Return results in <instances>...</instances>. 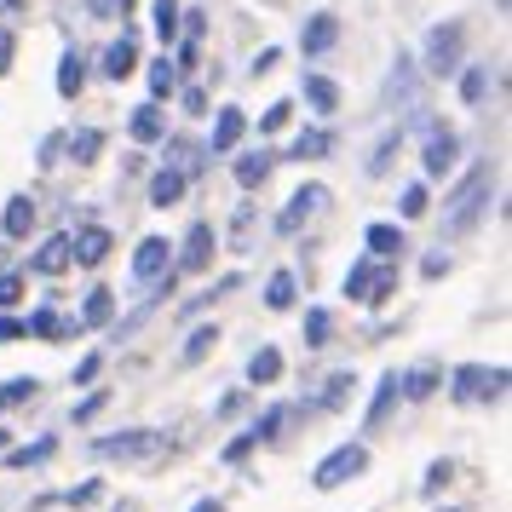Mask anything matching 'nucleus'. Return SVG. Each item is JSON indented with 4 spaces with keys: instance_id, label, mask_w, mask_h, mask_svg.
I'll return each instance as SVG.
<instances>
[{
    "instance_id": "obj_1",
    "label": "nucleus",
    "mask_w": 512,
    "mask_h": 512,
    "mask_svg": "<svg viewBox=\"0 0 512 512\" xmlns=\"http://www.w3.org/2000/svg\"><path fill=\"white\" fill-rule=\"evenodd\" d=\"M484 196H489V167H472L461 179V190L449 196V213H443V225H449V236L472 231V219L484 213Z\"/></svg>"
},
{
    "instance_id": "obj_2",
    "label": "nucleus",
    "mask_w": 512,
    "mask_h": 512,
    "mask_svg": "<svg viewBox=\"0 0 512 512\" xmlns=\"http://www.w3.org/2000/svg\"><path fill=\"white\" fill-rule=\"evenodd\" d=\"M363 466H369V455H363L357 443H346V449H334V455H328V461L311 472V484H317V489H340L346 478H357Z\"/></svg>"
},
{
    "instance_id": "obj_3",
    "label": "nucleus",
    "mask_w": 512,
    "mask_h": 512,
    "mask_svg": "<svg viewBox=\"0 0 512 512\" xmlns=\"http://www.w3.org/2000/svg\"><path fill=\"white\" fill-rule=\"evenodd\" d=\"M461 47H466V29L461 24L432 29V41H426V64H432L438 75H455V70H461Z\"/></svg>"
},
{
    "instance_id": "obj_4",
    "label": "nucleus",
    "mask_w": 512,
    "mask_h": 512,
    "mask_svg": "<svg viewBox=\"0 0 512 512\" xmlns=\"http://www.w3.org/2000/svg\"><path fill=\"white\" fill-rule=\"evenodd\" d=\"M392 288H397V271H386V265H380V271H374V265H357L346 277V294H357V300H369V305H380Z\"/></svg>"
},
{
    "instance_id": "obj_5",
    "label": "nucleus",
    "mask_w": 512,
    "mask_h": 512,
    "mask_svg": "<svg viewBox=\"0 0 512 512\" xmlns=\"http://www.w3.org/2000/svg\"><path fill=\"white\" fill-rule=\"evenodd\" d=\"M501 386H507V369H478V363H472V369L455 374V397H466V403H478V397H495Z\"/></svg>"
},
{
    "instance_id": "obj_6",
    "label": "nucleus",
    "mask_w": 512,
    "mask_h": 512,
    "mask_svg": "<svg viewBox=\"0 0 512 512\" xmlns=\"http://www.w3.org/2000/svg\"><path fill=\"white\" fill-rule=\"evenodd\" d=\"M162 271H167V242H162V236H144L139 254H133V277H139V282H156Z\"/></svg>"
},
{
    "instance_id": "obj_7",
    "label": "nucleus",
    "mask_w": 512,
    "mask_h": 512,
    "mask_svg": "<svg viewBox=\"0 0 512 512\" xmlns=\"http://www.w3.org/2000/svg\"><path fill=\"white\" fill-rule=\"evenodd\" d=\"M323 202H328V190H323V185L300 190V196H294V202H288V213H282L277 225H282V231H300V219H311V213L323 208Z\"/></svg>"
},
{
    "instance_id": "obj_8",
    "label": "nucleus",
    "mask_w": 512,
    "mask_h": 512,
    "mask_svg": "<svg viewBox=\"0 0 512 512\" xmlns=\"http://www.w3.org/2000/svg\"><path fill=\"white\" fill-rule=\"evenodd\" d=\"M208 254H213V231H208V225H196V231L185 236V254H179V271H202V265H208Z\"/></svg>"
},
{
    "instance_id": "obj_9",
    "label": "nucleus",
    "mask_w": 512,
    "mask_h": 512,
    "mask_svg": "<svg viewBox=\"0 0 512 512\" xmlns=\"http://www.w3.org/2000/svg\"><path fill=\"white\" fill-rule=\"evenodd\" d=\"M455 162V133H426V173H443V167Z\"/></svg>"
},
{
    "instance_id": "obj_10",
    "label": "nucleus",
    "mask_w": 512,
    "mask_h": 512,
    "mask_svg": "<svg viewBox=\"0 0 512 512\" xmlns=\"http://www.w3.org/2000/svg\"><path fill=\"white\" fill-rule=\"evenodd\" d=\"M334 35H340V24H334L328 12H317V18L305 24V52H328L334 47Z\"/></svg>"
},
{
    "instance_id": "obj_11",
    "label": "nucleus",
    "mask_w": 512,
    "mask_h": 512,
    "mask_svg": "<svg viewBox=\"0 0 512 512\" xmlns=\"http://www.w3.org/2000/svg\"><path fill=\"white\" fill-rule=\"evenodd\" d=\"M104 254H110V231H87L70 248V259H81V265H104Z\"/></svg>"
},
{
    "instance_id": "obj_12",
    "label": "nucleus",
    "mask_w": 512,
    "mask_h": 512,
    "mask_svg": "<svg viewBox=\"0 0 512 512\" xmlns=\"http://www.w3.org/2000/svg\"><path fill=\"white\" fill-rule=\"evenodd\" d=\"M64 265H70V242H64V236H52L47 248L35 254V271H47V277H58Z\"/></svg>"
},
{
    "instance_id": "obj_13",
    "label": "nucleus",
    "mask_w": 512,
    "mask_h": 512,
    "mask_svg": "<svg viewBox=\"0 0 512 512\" xmlns=\"http://www.w3.org/2000/svg\"><path fill=\"white\" fill-rule=\"evenodd\" d=\"M369 248H374V259H392L403 248V231L397 225H369Z\"/></svg>"
},
{
    "instance_id": "obj_14",
    "label": "nucleus",
    "mask_w": 512,
    "mask_h": 512,
    "mask_svg": "<svg viewBox=\"0 0 512 512\" xmlns=\"http://www.w3.org/2000/svg\"><path fill=\"white\" fill-rule=\"evenodd\" d=\"M179 196H185V179H179V173H156V179H150V202H156V208L179 202Z\"/></svg>"
},
{
    "instance_id": "obj_15",
    "label": "nucleus",
    "mask_w": 512,
    "mask_h": 512,
    "mask_svg": "<svg viewBox=\"0 0 512 512\" xmlns=\"http://www.w3.org/2000/svg\"><path fill=\"white\" fill-rule=\"evenodd\" d=\"M242 139V110H219V127H213V150H231Z\"/></svg>"
},
{
    "instance_id": "obj_16",
    "label": "nucleus",
    "mask_w": 512,
    "mask_h": 512,
    "mask_svg": "<svg viewBox=\"0 0 512 512\" xmlns=\"http://www.w3.org/2000/svg\"><path fill=\"white\" fill-rule=\"evenodd\" d=\"M104 75H133V41H116V47L104 52Z\"/></svg>"
},
{
    "instance_id": "obj_17",
    "label": "nucleus",
    "mask_w": 512,
    "mask_h": 512,
    "mask_svg": "<svg viewBox=\"0 0 512 512\" xmlns=\"http://www.w3.org/2000/svg\"><path fill=\"white\" fill-rule=\"evenodd\" d=\"M133 139H162V110H156V104H144L139 116H133Z\"/></svg>"
},
{
    "instance_id": "obj_18",
    "label": "nucleus",
    "mask_w": 512,
    "mask_h": 512,
    "mask_svg": "<svg viewBox=\"0 0 512 512\" xmlns=\"http://www.w3.org/2000/svg\"><path fill=\"white\" fill-rule=\"evenodd\" d=\"M0 225H6V236H24L29 225H35V208H29V202H6V219H0Z\"/></svg>"
},
{
    "instance_id": "obj_19",
    "label": "nucleus",
    "mask_w": 512,
    "mask_h": 512,
    "mask_svg": "<svg viewBox=\"0 0 512 512\" xmlns=\"http://www.w3.org/2000/svg\"><path fill=\"white\" fill-rule=\"evenodd\" d=\"M265 300H271V311H288V305H294V277H288V271H277V277H271V288H265Z\"/></svg>"
},
{
    "instance_id": "obj_20",
    "label": "nucleus",
    "mask_w": 512,
    "mask_h": 512,
    "mask_svg": "<svg viewBox=\"0 0 512 512\" xmlns=\"http://www.w3.org/2000/svg\"><path fill=\"white\" fill-rule=\"evenodd\" d=\"M305 98H311L317 110H334V104H340V93H334V81H323V75H311V81H305Z\"/></svg>"
},
{
    "instance_id": "obj_21",
    "label": "nucleus",
    "mask_w": 512,
    "mask_h": 512,
    "mask_svg": "<svg viewBox=\"0 0 512 512\" xmlns=\"http://www.w3.org/2000/svg\"><path fill=\"white\" fill-rule=\"evenodd\" d=\"M265 173H271V156H242L236 162V179L242 185H265Z\"/></svg>"
},
{
    "instance_id": "obj_22",
    "label": "nucleus",
    "mask_w": 512,
    "mask_h": 512,
    "mask_svg": "<svg viewBox=\"0 0 512 512\" xmlns=\"http://www.w3.org/2000/svg\"><path fill=\"white\" fill-rule=\"evenodd\" d=\"M248 374H254V386H259V380H277V374H282V357H277V351H254Z\"/></svg>"
},
{
    "instance_id": "obj_23",
    "label": "nucleus",
    "mask_w": 512,
    "mask_h": 512,
    "mask_svg": "<svg viewBox=\"0 0 512 512\" xmlns=\"http://www.w3.org/2000/svg\"><path fill=\"white\" fill-rule=\"evenodd\" d=\"M156 29H162V41H173V29H179V0H156Z\"/></svg>"
},
{
    "instance_id": "obj_24",
    "label": "nucleus",
    "mask_w": 512,
    "mask_h": 512,
    "mask_svg": "<svg viewBox=\"0 0 512 512\" xmlns=\"http://www.w3.org/2000/svg\"><path fill=\"white\" fill-rule=\"evenodd\" d=\"M323 150H328V133H300V144H294V156H300V162L323 156Z\"/></svg>"
},
{
    "instance_id": "obj_25",
    "label": "nucleus",
    "mask_w": 512,
    "mask_h": 512,
    "mask_svg": "<svg viewBox=\"0 0 512 512\" xmlns=\"http://www.w3.org/2000/svg\"><path fill=\"white\" fill-rule=\"evenodd\" d=\"M58 93H81V58H64V70H58Z\"/></svg>"
},
{
    "instance_id": "obj_26",
    "label": "nucleus",
    "mask_w": 512,
    "mask_h": 512,
    "mask_svg": "<svg viewBox=\"0 0 512 512\" xmlns=\"http://www.w3.org/2000/svg\"><path fill=\"white\" fill-rule=\"evenodd\" d=\"M110 311H116V300H110V294L98 288L93 300H87V323H110Z\"/></svg>"
},
{
    "instance_id": "obj_27",
    "label": "nucleus",
    "mask_w": 512,
    "mask_h": 512,
    "mask_svg": "<svg viewBox=\"0 0 512 512\" xmlns=\"http://www.w3.org/2000/svg\"><path fill=\"white\" fill-rule=\"evenodd\" d=\"M432 386H438V374H432V369H415L409 380H403V392H409V397H426Z\"/></svg>"
},
{
    "instance_id": "obj_28",
    "label": "nucleus",
    "mask_w": 512,
    "mask_h": 512,
    "mask_svg": "<svg viewBox=\"0 0 512 512\" xmlns=\"http://www.w3.org/2000/svg\"><path fill=\"white\" fill-rule=\"evenodd\" d=\"M213 340H219L213 328H196V334H190V346H185V357H190V363H196V357H202V351H208Z\"/></svg>"
},
{
    "instance_id": "obj_29",
    "label": "nucleus",
    "mask_w": 512,
    "mask_h": 512,
    "mask_svg": "<svg viewBox=\"0 0 512 512\" xmlns=\"http://www.w3.org/2000/svg\"><path fill=\"white\" fill-rule=\"evenodd\" d=\"M403 213H409V219H420V213H426V190H420V185L403 190Z\"/></svg>"
},
{
    "instance_id": "obj_30",
    "label": "nucleus",
    "mask_w": 512,
    "mask_h": 512,
    "mask_svg": "<svg viewBox=\"0 0 512 512\" xmlns=\"http://www.w3.org/2000/svg\"><path fill=\"white\" fill-rule=\"evenodd\" d=\"M305 334H311V346H323V334H328V311H311V317H305Z\"/></svg>"
},
{
    "instance_id": "obj_31",
    "label": "nucleus",
    "mask_w": 512,
    "mask_h": 512,
    "mask_svg": "<svg viewBox=\"0 0 512 512\" xmlns=\"http://www.w3.org/2000/svg\"><path fill=\"white\" fill-rule=\"evenodd\" d=\"M150 93H173V64H156L150 70Z\"/></svg>"
},
{
    "instance_id": "obj_32",
    "label": "nucleus",
    "mask_w": 512,
    "mask_h": 512,
    "mask_svg": "<svg viewBox=\"0 0 512 512\" xmlns=\"http://www.w3.org/2000/svg\"><path fill=\"white\" fill-rule=\"evenodd\" d=\"M98 156V133H81V139H75V162H93Z\"/></svg>"
},
{
    "instance_id": "obj_33",
    "label": "nucleus",
    "mask_w": 512,
    "mask_h": 512,
    "mask_svg": "<svg viewBox=\"0 0 512 512\" xmlns=\"http://www.w3.org/2000/svg\"><path fill=\"white\" fill-rule=\"evenodd\" d=\"M29 392H35V380H12V386H6V392H0V403H24Z\"/></svg>"
},
{
    "instance_id": "obj_34",
    "label": "nucleus",
    "mask_w": 512,
    "mask_h": 512,
    "mask_svg": "<svg viewBox=\"0 0 512 512\" xmlns=\"http://www.w3.org/2000/svg\"><path fill=\"white\" fill-rule=\"evenodd\" d=\"M484 87H489V81H484V70H472V75H466V81H461V93L472 98V104H478V98H484Z\"/></svg>"
},
{
    "instance_id": "obj_35",
    "label": "nucleus",
    "mask_w": 512,
    "mask_h": 512,
    "mask_svg": "<svg viewBox=\"0 0 512 512\" xmlns=\"http://www.w3.org/2000/svg\"><path fill=\"white\" fill-rule=\"evenodd\" d=\"M12 340H24V323H12V317H0V346H12Z\"/></svg>"
},
{
    "instance_id": "obj_36",
    "label": "nucleus",
    "mask_w": 512,
    "mask_h": 512,
    "mask_svg": "<svg viewBox=\"0 0 512 512\" xmlns=\"http://www.w3.org/2000/svg\"><path fill=\"white\" fill-rule=\"evenodd\" d=\"M18 294H24V282H18V277H0V305H12Z\"/></svg>"
},
{
    "instance_id": "obj_37",
    "label": "nucleus",
    "mask_w": 512,
    "mask_h": 512,
    "mask_svg": "<svg viewBox=\"0 0 512 512\" xmlns=\"http://www.w3.org/2000/svg\"><path fill=\"white\" fill-rule=\"evenodd\" d=\"M248 449H254V432H242V438H236L231 449H225V461H242V455H248Z\"/></svg>"
},
{
    "instance_id": "obj_38",
    "label": "nucleus",
    "mask_w": 512,
    "mask_h": 512,
    "mask_svg": "<svg viewBox=\"0 0 512 512\" xmlns=\"http://www.w3.org/2000/svg\"><path fill=\"white\" fill-rule=\"evenodd\" d=\"M282 121H288V104H271V110H265V133H277Z\"/></svg>"
},
{
    "instance_id": "obj_39",
    "label": "nucleus",
    "mask_w": 512,
    "mask_h": 512,
    "mask_svg": "<svg viewBox=\"0 0 512 512\" xmlns=\"http://www.w3.org/2000/svg\"><path fill=\"white\" fill-rule=\"evenodd\" d=\"M29 328H35V334H58V317H52V311H41V317H35Z\"/></svg>"
},
{
    "instance_id": "obj_40",
    "label": "nucleus",
    "mask_w": 512,
    "mask_h": 512,
    "mask_svg": "<svg viewBox=\"0 0 512 512\" xmlns=\"http://www.w3.org/2000/svg\"><path fill=\"white\" fill-rule=\"evenodd\" d=\"M12 64V35H0V70Z\"/></svg>"
},
{
    "instance_id": "obj_41",
    "label": "nucleus",
    "mask_w": 512,
    "mask_h": 512,
    "mask_svg": "<svg viewBox=\"0 0 512 512\" xmlns=\"http://www.w3.org/2000/svg\"><path fill=\"white\" fill-rule=\"evenodd\" d=\"M0 12H24V0H0Z\"/></svg>"
},
{
    "instance_id": "obj_42",
    "label": "nucleus",
    "mask_w": 512,
    "mask_h": 512,
    "mask_svg": "<svg viewBox=\"0 0 512 512\" xmlns=\"http://www.w3.org/2000/svg\"><path fill=\"white\" fill-rule=\"evenodd\" d=\"M196 512H225V507H219V501H202V507H196Z\"/></svg>"
},
{
    "instance_id": "obj_43",
    "label": "nucleus",
    "mask_w": 512,
    "mask_h": 512,
    "mask_svg": "<svg viewBox=\"0 0 512 512\" xmlns=\"http://www.w3.org/2000/svg\"><path fill=\"white\" fill-rule=\"evenodd\" d=\"M0 443H6V432H0Z\"/></svg>"
},
{
    "instance_id": "obj_44",
    "label": "nucleus",
    "mask_w": 512,
    "mask_h": 512,
    "mask_svg": "<svg viewBox=\"0 0 512 512\" xmlns=\"http://www.w3.org/2000/svg\"><path fill=\"white\" fill-rule=\"evenodd\" d=\"M0 409H6V403H0Z\"/></svg>"
}]
</instances>
